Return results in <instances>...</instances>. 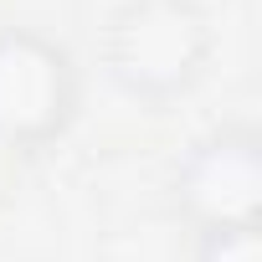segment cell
Returning a JSON list of instances; mask_svg holds the SVG:
<instances>
[{
  "label": "cell",
  "mask_w": 262,
  "mask_h": 262,
  "mask_svg": "<svg viewBox=\"0 0 262 262\" xmlns=\"http://www.w3.org/2000/svg\"><path fill=\"white\" fill-rule=\"evenodd\" d=\"M190 262H262V236H257V226H221V231H195Z\"/></svg>",
  "instance_id": "4"
},
{
  "label": "cell",
  "mask_w": 262,
  "mask_h": 262,
  "mask_svg": "<svg viewBox=\"0 0 262 262\" xmlns=\"http://www.w3.org/2000/svg\"><path fill=\"white\" fill-rule=\"evenodd\" d=\"M82 113V67L77 57L36 31L0 26V149L31 155L57 144Z\"/></svg>",
  "instance_id": "2"
},
{
  "label": "cell",
  "mask_w": 262,
  "mask_h": 262,
  "mask_svg": "<svg viewBox=\"0 0 262 262\" xmlns=\"http://www.w3.org/2000/svg\"><path fill=\"white\" fill-rule=\"evenodd\" d=\"M216 52V26L201 0H123L103 21V77L144 108L190 98Z\"/></svg>",
  "instance_id": "1"
},
{
  "label": "cell",
  "mask_w": 262,
  "mask_h": 262,
  "mask_svg": "<svg viewBox=\"0 0 262 262\" xmlns=\"http://www.w3.org/2000/svg\"><path fill=\"white\" fill-rule=\"evenodd\" d=\"M170 206L195 231L262 226V139L252 123H216L170 175Z\"/></svg>",
  "instance_id": "3"
}]
</instances>
